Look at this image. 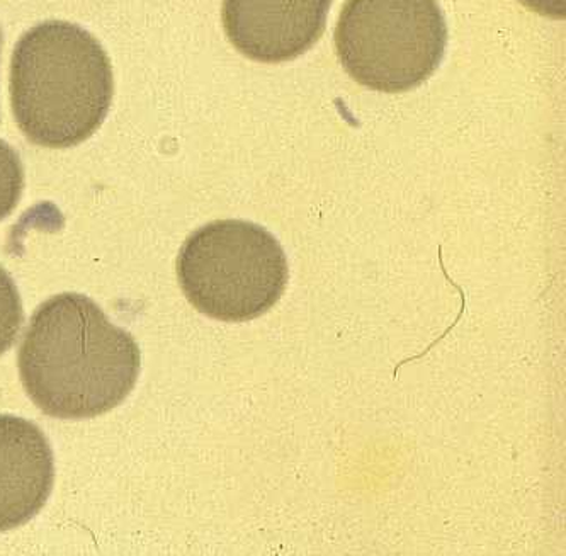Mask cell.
<instances>
[{
  "mask_svg": "<svg viewBox=\"0 0 566 556\" xmlns=\"http://www.w3.org/2000/svg\"><path fill=\"white\" fill-rule=\"evenodd\" d=\"M177 277L199 314L254 321L273 308L290 280L273 233L243 220H217L192 232L177 258Z\"/></svg>",
  "mask_w": 566,
  "mask_h": 556,
  "instance_id": "cell-3",
  "label": "cell"
},
{
  "mask_svg": "<svg viewBox=\"0 0 566 556\" xmlns=\"http://www.w3.org/2000/svg\"><path fill=\"white\" fill-rule=\"evenodd\" d=\"M24 189V169L11 145L0 140V221L18 207Z\"/></svg>",
  "mask_w": 566,
  "mask_h": 556,
  "instance_id": "cell-8",
  "label": "cell"
},
{
  "mask_svg": "<svg viewBox=\"0 0 566 556\" xmlns=\"http://www.w3.org/2000/svg\"><path fill=\"white\" fill-rule=\"evenodd\" d=\"M19 376L34 406L62 420L94 419L125 402L140 376L132 334L93 300L62 293L38 306L19 347Z\"/></svg>",
  "mask_w": 566,
  "mask_h": 556,
  "instance_id": "cell-1",
  "label": "cell"
},
{
  "mask_svg": "<svg viewBox=\"0 0 566 556\" xmlns=\"http://www.w3.org/2000/svg\"><path fill=\"white\" fill-rule=\"evenodd\" d=\"M332 0H223L221 19L230 43L247 59L283 63L321 40Z\"/></svg>",
  "mask_w": 566,
  "mask_h": 556,
  "instance_id": "cell-5",
  "label": "cell"
},
{
  "mask_svg": "<svg viewBox=\"0 0 566 556\" xmlns=\"http://www.w3.org/2000/svg\"><path fill=\"white\" fill-rule=\"evenodd\" d=\"M113 93L109 56L93 34L74 22H41L15 44L12 113L31 144L81 145L103 125Z\"/></svg>",
  "mask_w": 566,
  "mask_h": 556,
  "instance_id": "cell-2",
  "label": "cell"
},
{
  "mask_svg": "<svg viewBox=\"0 0 566 556\" xmlns=\"http://www.w3.org/2000/svg\"><path fill=\"white\" fill-rule=\"evenodd\" d=\"M0 44H2V33H0Z\"/></svg>",
  "mask_w": 566,
  "mask_h": 556,
  "instance_id": "cell-10",
  "label": "cell"
},
{
  "mask_svg": "<svg viewBox=\"0 0 566 556\" xmlns=\"http://www.w3.org/2000/svg\"><path fill=\"white\" fill-rule=\"evenodd\" d=\"M521 4L546 18L565 19L566 15V0H521Z\"/></svg>",
  "mask_w": 566,
  "mask_h": 556,
  "instance_id": "cell-9",
  "label": "cell"
},
{
  "mask_svg": "<svg viewBox=\"0 0 566 556\" xmlns=\"http://www.w3.org/2000/svg\"><path fill=\"white\" fill-rule=\"evenodd\" d=\"M24 312L21 296L8 271L0 265V356L14 346L21 331Z\"/></svg>",
  "mask_w": 566,
  "mask_h": 556,
  "instance_id": "cell-7",
  "label": "cell"
},
{
  "mask_svg": "<svg viewBox=\"0 0 566 556\" xmlns=\"http://www.w3.org/2000/svg\"><path fill=\"white\" fill-rule=\"evenodd\" d=\"M334 40L354 81L379 93H407L441 65L448 24L438 0H347Z\"/></svg>",
  "mask_w": 566,
  "mask_h": 556,
  "instance_id": "cell-4",
  "label": "cell"
},
{
  "mask_svg": "<svg viewBox=\"0 0 566 556\" xmlns=\"http://www.w3.org/2000/svg\"><path fill=\"white\" fill-rule=\"evenodd\" d=\"M55 483V458L40 428L0 413V533L30 523Z\"/></svg>",
  "mask_w": 566,
  "mask_h": 556,
  "instance_id": "cell-6",
  "label": "cell"
}]
</instances>
